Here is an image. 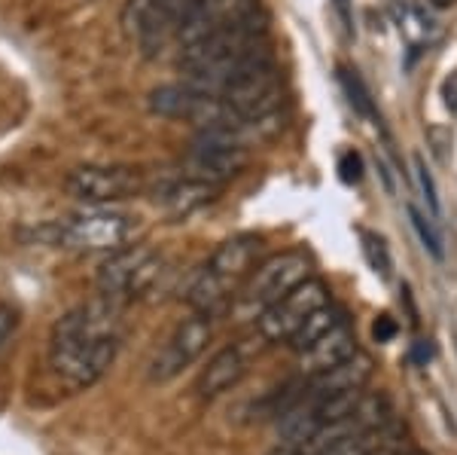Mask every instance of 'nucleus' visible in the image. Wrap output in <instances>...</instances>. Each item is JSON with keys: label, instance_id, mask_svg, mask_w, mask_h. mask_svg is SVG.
<instances>
[{"label": "nucleus", "instance_id": "12", "mask_svg": "<svg viewBox=\"0 0 457 455\" xmlns=\"http://www.w3.org/2000/svg\"><path fill=\"white\" fill-rule=\"evenodd\" d=\"M357 351H360L357 333H353L351 318H345L342 324L329 330L323 340H317L312 349L299 351V370H302V376H317V373H327L342 361H348Z\"/></svg>", "mask_w": 457, "mask_h": 455}, {"label": "nucleus", "instance_id": "24", "mask_svg": "<svg viewBox=\"0 0 457 455\" xmlns=\"http://www.w3.org/2000/svg\"><path fill=\"white\" fill-rule=\"evenodd\" d=\"M372 333H375V340H378V342H390L396 336V321L390 318V315H378V318H375V324H372Z\"/></svg>", "mask_w": 457, "mask_h": 455}, {"label": "nucleus", "instance_id": "22", "mask_svg": "<svg viewBox=\"0 0 457 455\" xmlns=\"http://www.w3.org/2000/svg\"><path fill=\"white\" fill-rule=\"evenodd\" d=\"M415 172H418V187H421V193H424V202H427V208H430V217H439L442 205H439V196H436V183H433L421 156L415 159Z\"/></svg>", "mask_w": 457, "mask_h": 455}, {"label": "nucleus", "instance_id": "8", "mask_svg": "<svg viewBox=\"0 0 457 455\" xmlns=\"http://www.w3.org/2000/svg\"><path fill=\"white\" fill-rule=\"evenodd\" d=\"M64 190L86 205H107L137 196L144 178L131 165H79L64 178Z\"/></svg>", "mask_w": 457, "mask_h": 455}, {"label": "nucleus", "instance_id": "19", "mask_svg": "<svg viewBox=\"0 0 457 455\" xmlns=\"http://www.w3.org/2000/svg\"><path fill=\"white\" fill-rule=\"evenodd\" d=\"M396 25H400V34L409 40L411 49L424 46L427 40H430V31H433V21L424 16L418 6L411 4H400L396 6Z\"/></svg>", "mask_w": 457, "mask_h": 455}, {"label": "nucleus", "instance_id": "18", "mask_svg": "<svg viewBox=\"0 0 457 455\" xmlns=\"http://www.w3.org/2000/svg\"><path fill=\"white\" fill-rule=\"evenodd\" d=\"M338 83H342V89H345V95H348L351 107L357 110L360 116H366V120H378V110H375L370 86L363 83V77H360L357 71L338 64Z\"/></svg>", "mask_w": 457, "mask_h": 455}, {"label": "nucleus", "instance_id": "6", "mask_svg": "<svg viewBox=\"0 0 457 455\" xmlns=\"http://www.w3.org/2000/svg\"><path fill=\"white\" fill-rule=\"evenodd\" d=\"M333 303L329 297V284L323 278H305L299 288H293L284 299H278L275 306H269L260 318H256V336L265 346H281L290 342L293 333L305 324L320 306Z\"/></svg>", "mask_w": 457, "mask_h": 455}, {"label": "nucleus", "instance_id": "17", "mask_svg": "<svg viewBox=\"0 0 457 455\" xmlns=\"http://www.w3.org/2000/svg\"><path fill=\"white\" fill-rule=\"evenodd\" d=\"M390 440H394V431H390V425H385V428L363 431V434L338 440V443H333L320 455H372V452H378L381 446H387Z\"/></svg>", "mask_w": 457, "mask_h": 455}, {"label": "nucleus", "instance_id": "9", "mask_svg": "<svg viewBox=\"0 0 457 455\" xmlns=\"http://www.w3.org/2000/svg\"><path fill=\"white\" fill-rule=\"evenodd\" d=\"M250 147H241L238 141H232L223 131H198L195 141L189 144V178L208 181V183H226L232 178H238L241 172L247 168L250 159Z\"/></svg>", "mask_w": 457, "mask_h": 455}, {"label": "nucleus", "instance_id": "23", "mask_svg": "<svg viewBox=\"0 0 457 455\" xmlns=\"http://www.w3.org/2000/svg\"><path fill=\"white\" fill-rule=\"evenodd\" d=\"M338 172H342V181L345 183H357L363 178V163H360L357 153H342V159H338Z\"/></svg>", "mask_w": 457, "mask_h": 455}, {"label": "nucleus", "instance_id": "14", "mask_svg": "<svg viewBox=\"0 0 457 455\" xmlns=\"http://www.w3.org/2000/svg\"><path fill=\"white\" fill-rule=\"evenodd\" d=\"M247 367H250L247 364V351L241 346L220 349L217 355L208 361V367L202 370V376H198L195 392L202 394L204 400L220 398V394H226L228 388H235L241 379L247 376Z\"/></svg>", "mask_w": 457, "mask_h": 455}, {"label": "nucleus", "instance_id": "15", "mask_svg": "<svg viewBox=\"0 0 457 455\" xmlns=\"http://www.w3.org/2000/svg\"><path fill=\"white\" fill-rule=\"evenodd\" d=\"M217 183L198 181V178H183V181H171L159 190L156 202L168 211L171 217H189L193 211L204 208L208 202H213L217 196Z\"/></svg>", "mask_w": 457, "mask_h": 455}, {"label": "nucleus", "instance_id": "26", "mask_svg": "<svg viewBox=\"0 0 457 455\" xmlns=\"http://www.w3.org/2000/svg\"><path fill=\"white\" fill-rule=\"evenodd\" d=\"M333 6H336L338 19H342L345 31L353 34V10H351V0H333Z\"/></svg>", "mask_w": 457, "mask_h": 455}, {"label": "nucleus", "instance_id": "21", "mask_svg": "<svg viewBox=\"0 0 457 455\" xmlns=\"http://www.w3.org/2000/svg\"><path fill=\"white\" fill-rule=\"evenodd\" d=\"M409 217H411V226L418 230V236H421L427 251L436 257V260H442V257H445V251H442V236H439L436 223H427V217L418 208H409Z\"/></svg>", "mask_w": 457, "mask_h": 455}, {"label": "nucleus", "instance_id": "29", "mask_svg": "<svg viewBox=\"0 0 457 455\" xmlns=\"http://www.w3.org/2000/svg\"><path fill=\"white\" fill-rule=\"evenodd\" d=\"M433 6H436V10H448V6H454L457 0H430Z\"/></svg>", "mask_w": 457, "mask_h": 455}, {"label": "nucleus", "instance_id": "10", "mask_svg": "<svg viewBox=\"0 0 457 455\" xmlns=\"http://www.w3.org/2000/svg\"><path fill=\"white\" fill-rule=\"evenodd\" d=\"M262 43H269V16H265V10H256V13H250L247 19L228 25L226 31L213 34L189 49H180V68L220 62V58L247 53V49L262 46Z\"/></svg>", "mask_w": 457, "mask_h": 455}, {"label": "nucleus", "instance_id": "16", "mask_svg": "<svg viewBox=\"0 0 457 455\" xmlns=\"http://www.w3.org/2000/svg\"><path fill=\"white\" fill-rule=\"evenodd\" d=\"M348 318V312L342 309V306H336V303H327V306H320V309H317L312 318L305 321V324H302L296 333H293V340L287 342V346H290L293 351H305V349H312L317 340H323V336L329 333V330L333 327H338L342 324V321Z\"/></svg>", "mask_w": 457, "mask_h": 455}, {"label": "nucleus", "instance_id": "7", "mask_svg": "<svg viewBox=\"0 0 457 455\" xmlns=\"http://www.w3.org/2000/svg\"><path fill=\"white\" fill-rule=\"evenodd\" d=\"M213 336V315L193 312L174 327V333L165 340V346L156 351L150 364V383H171L187 367H193L204 355Z\"/></svg>", "mask_w": 457, "mask_h": 455}, {"label": "nucleus", "instance_id": "28", "mask_svg": "<svg viewBox=\"0 0 457 455\" xmlns=\"http://www.w3.org/2000/svg\"><path fill=\"white\" fill-rule=\"evenodd\" d=\"M269 455H302L299 450H293V446H284V443H278L275 450H271Z\"/></svg>", "mask_w": 457, "mask_h": 455}, {"label": "nucleus", "instance_id": "2", "mask_svg": "<svg viewBox=\"0 0 457 455\" xmlns=\"http://www.w3.org/2000/svg\"><path fill=\"white\" fill-rule=\"evenodd\" d=\"M262 254V239L253 232H238V236L226 239L217 245L204 266L198 269L195 278L187 288V303L193 312H211L217 315L223 306L238 297L245 288L250 273L256 269V260Z\"/></svg>", "mask_w": 457, "mask_h": 455}, {"label": "nucleus", "instance_id": "25", "mask_svg": "<svg viewBox=\"0 0 457 455\" xmlns=\"http://www.w3.org/2000/svg\"><path fill=\"white\" fill-rule=\"evenodd\" d=\"M16 330V312L10 309V306L0 303V346L6 342V336Z\"/></svg>", "mask_w": 457, "mask_h": 455}, {"label": "nucleus", "instance_id": "11", "mask_svg": "<svg viewBox=\"0 0 457 455\" xmlns=\"http://www.w3.org/2000/svg\"><path fill=\"white\" fill-rule=\"evenodd\" d=\"M256 10H262L260 0H202V4L189 13V19L180 25L177 43H180V49H189L213 34L226 31L235 21L247 19L250 13H256Z\"/></svg>", "mask_w": 457, "mask_h": 455}, {"label": "nucleus", "instance_id": "13", "mask_svg": "<svg viewBox=\"0 0 457 455\" xmlns=\"http://www.w3.org/2000/svg\"><path fill=\"white\" fill-rule=\"evenodd\" d=\"M372 358L366 351H357L351 355L348 361H342L338 367L327 373H317V376H308V385H305V398H312L314 403L323 400V398H333L338 392H353V388H363L366 383L372 379Z\"/></svg>", "mask_w": 457, "mask_h": 455}, {"label": "nucleus", "instance_id": "3", "mask_svg": "<svg viewBox=\"0 0 457 455\" xmlns=\"http://www.w3.org/2000/svg\"><path fill=\"white\" fill-rule=\"evenodd\" d=\"M305 278H312V257L305 251H281L250 273L245 288L235 299V315L238 318H260V315L284 299L293 288H299Z\"/></svg>", "mask_w": 457, "mask_h": 455}, {"label": "nucleus", "instance_id": "4", "mask_svg": "<svg viewBox=\"0 0 457 455\" xmlns=\"http://www.w3.org/2000/svg\"><path fill=\"white\" fill-rule=\"evenodd\" d=\"M135 232V220L122 211L110 208H86L73 211V215L55 220L53 223V241L58 248L79 254H95V251H120Z\"/></svg>", "mask_w": 457, "mask_h": 455}, {"label": "nucleus", "instance_id": "27", "mask_svg": "<svg viewBox=\"0 0 457 455\" xmlns=\"http://www.w3.org/2000/svg\"><path fill=\"white\" fill-rule=\"evenodd\" d=\"M445 105L452 110H457V73L445 83Z\"/></svg>", "mask_w": 457, "mask_h": 455}, {"label": "nucleus", "instance_id": "20", "mask_svg": "<svg viewBox=\"0 0 457 455\" xmlns=\"http://www.w3.org/2000/svg\"><path fill=\"white\" fill-rule=\"evenodd\" d=\"M360 239H363V251H366V260L372 263V269L378 273L381 278H390V254H387V245H385V239L381 236H375V232L370 230H363L360 232Z\"/></svg>", "mask_w": 457, "mask_h": 455}, {"label": "nucleus", "instance_id": "5", "mask_svg": "<svg viewBox=\"0 0 457 455\" xmlns=\"http://www.w3.org/2000/svg\"><path fill=\"white\" fill-rule=\"evenodd\" d=\"M159 275L162 257L150 245H125L101 263L95 284H98L101 297L125 303V299H135L144 291H150Z\"/></svg>", "mask_w": 457, "mask_h": 455}, {"label": "nucleus", "instance_id": "1", "mask_svg": "<svg viewBox=\"0 0 457 455\" xmlns=\"http://www.w3.org/2000/svg\"><path fill=\"white\" fill-rule=\"evenodd\" d=\"M120 306L116 299H92L64 312L49 340V367L64 385L88 388L110 370L120 351Z\"/></svg>", "mask_w": 457, "mask_h": 455}]
</instances>
